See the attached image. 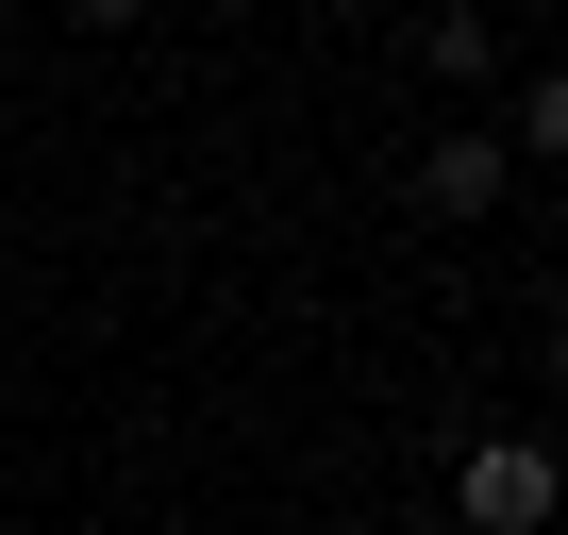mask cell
Instances as JSON below:
<instances>
[{"label": "cell", "mask_w": 568, "mask_h": 535, "mask_svg": "<svg viewBox=\"0 0 568 535\" xmlns=\"http://www.w3.org/2000/svg\"><path fill=\"white\" fill-rule=\"evenodd\" d=\"M452 518L468 535H551L568 518V452L551 435H468L452 452Z\"/></svg>", "instance_id": "6da1fadb"}, {"label": "cell", "mask_w": 568, "mask_h": 535, "mask_svg": "<svg viewBox=\"0 0 568 535\" xmlns=\"http://www.w3.org/2000/svg\"><path fill=\"white\" fill-rule=\"evenodd\" d=\"M501 184H518V151L468 118V134H435L418 151V218H501Z\"/></svg>", "instance_id": "7a4b0ae2"}, {"label": "cell", "mask_w": 568, "mask_h": 535, "mask_svg": "<svg viewBox=\"0 0 568 535\" xmlns=\"http://www.w3.org/2000/svg\"><path fill=\"white\" fill-rule=\"evenodd\" d=\"M418 68H435V84H485V68H501V18H468V0L418 18Z\"/></svg>", "instance_id": "3957f363"}, {"label": "cell", "mask_w": 568, "mask_h": 535, "mask_svg": "<svg viewBox=\"0 0 568 535\" xmlns=\"http://www.w3.org/2000/svg\"><path fill=\"white\" fill-rule=\"evenodd\" d=\"M501 151H535V168H568V68H535V84H518V118H501Z\"/></svg>", "instance_id": "277c9868"}, {"label": "cell", "mask_w": 568, "mask_h": 535, "mask_svg": "<svg viewBox=\"0 0 568 535\" xmlns=\"http://www.w3.org/2000/svg\"><path fill=\"white\" fill-rule=\"evenodd\" d=\"M535 385H551V402H568V302H551V319H535Z\"/></svg>", "instance_id": "5b68a950"}, {"label": "cell", "mask_w": 568, "mask_h": 535, "mask_svg": "<svg viewBox=\"0 0 568 535\" xmlns=\"http://www.w3.org/2000/svg\"><path fill=\"white\" fill-rule=\"evenodd\" d=\"M551 234H568V184H551Z\"/></svg>", "instance_id": "8992f818"}]
</instances>
